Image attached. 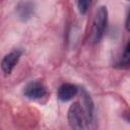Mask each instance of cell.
<instances>
[{"instance_id": "1", "label": "cell", "mask_w": 130, "mask_h": 130, "mask_svg": "<svg viewBox=\"0 0 130 130\" xmlns=\"http://www.w3.org/2000/svg\"><path fill=\"white\" fill-rule=\"evenodd\" d=\"M108 23V9L106 6H99L95 10L93 21H92V27H91V36L90 41L93 44L99 43L104 34L105 29L107 27Z\"/></svg>"}, {"instance_id": "2", "label": "cell", "mask_w": 130, "mask_h": 130, "mask_svg": "<svg viewBox=\"0 0 130 130\" xmlns=\"http://www.w3.org/2000/svg\"><path fill=\"white\" fill-rule=\"evenodd\" d=\"M67 119L71 130H86L84 116L79 103H73L68 110Z\"/></svg>"}, {"instance_id": "3", "label": "cell", "mask_w": 130, "mask_h": 130, "mask_svg": "<svg viewBox=\"0 0 130 130\" xmlns=\"http://www.w3.org/2000/svg\"><path fill=\"white\" fill-rule=\"evenodd\" d=\"M21 54H22L21 50L14 49L10 53H8L7 55L4 56V58L2 59V62H1V68H2L4 75L7 76L12 72V70L14 69L16 64L18 63Z\"/></svg>"}, {"instance_id": "4", "label": "cell", "mask_w": 130, "mask_h": 130, "mask_svg": "<svg viewBox=\"0 0 130 130\" xmlns=\"http://www.w3.org/2000/svg\"><path fill=\"white\" fill-rule=\"evenodd\" d=\"M23 94L30 100H41L47 95V88L41 82L31 81L23 88Z\"/></svg>"}, {"instance_id": "5", "label": "cell", "mask_w": 130, "mask_h": 130, "mask_svg": "<svg viewBox=\"0 0 130 130\" xmlns=\"http://www.w3.org/2000/svg\"><path fill=\"white\" fill-rule=\"evenodd\" d=\"M81 98L83 101V105H84V116L86 118V121L88 122V124H92L93 120H94V104L93 101L90 96V94L84 89H81Z\"/></svg>"}, {"instance_id": "6", "label": "cell", "mask_w": 130, "mask_h": 130, "mask_svg": "<svg viewBox=\"0 0 130 130\" xmlns=\"http://www.w3.org/2000/svg\"><path fill=\"white\" fill-rule=\"evenodd\" d=\"M35 11V3L29 1H21L16 6V14L22 21L28 20Z\"/></svg>"}, {"instance_id": "7", "label": "cell", "mask_w": 130, "mask_h": 130, "mask_svg": "<svg viewBox=\"0 0 130 130\" xmlns=\"http://www.w3.org/2000/svg\"><path fill=\"white\" fill-rule=\"evenodd\" d=\"M78 92L76 85L71 83H64L58 89V99L62 102H68L72 100Z\"/></svg>"}, {"instance_id": "8", "label": "cell", "mask_w": 130, "mask_h": 130, "mask_svg": "<svg viewBox=\"0 0 130 130\" xmlns=\"http://www.w3.org/2000/svg\"><path fill=\"white\" fill-rule=\"evenodd\" d=\"M118 67L120 68H127L130 67V40L128 41L126 47H125V51L124 54L122 56V58L120 59V61L118 62Z\"/></svg>"}, {"instance_id": "9", "label": "cell", "mask_w": 130, "mask_h": 130, "mask_svg": "<svg viewBox=\"0 0 130 130\" xmlns=\"http://www.w3.org/2000/svg\"><path fill=\"white\" fill-rule=\"evenodd\" d=\"M89 5H90V1H78L77 2V7L81 14H85L87 12Z\"/></svg>"}, {"instance_id": "10", "label": "cell", "mask_w": 130, "mask_h": 130, "mask_svg": "<svg viewBox=\"0 0 130 130\" xmlns=\"http://www.w3.org/2000/svg\"><path fill=\"white\" fill-rule=\"evenodd\" d=\"M125 27L128 31H130V9L128 11V14H127V17H126V22H125Z\"/></svg>"}, {"instance_id": "11", "label": "cell", "mask_w": 130, "mask_h": 130, "mask_svg": "<svg viewBox=\"0 0 130 130\" xmlns=\"http://www.w3.org/2000/svg\"><path fill=\"white\" fill-rule=\"evenodd\" d=\"M124 119L130 124V113H126V114L124 115Z\"/></svg>"}]
</instances>
